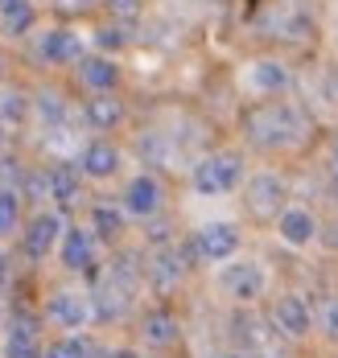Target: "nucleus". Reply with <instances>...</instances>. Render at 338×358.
<instances>
[{
	"label": "nucleus",
	"mask_w": 338,
	"mask_h": 358,
	"mask_svg": "<svg viewBox=\"0 0 338 358\" xmlns=\"http://www.w3.org/2000/svg\"><path fill=\"white\" fill-rule=\"evenodd\" d=\"M4 355L8 358H45L41 355V346H38V322H34V317H21V313H17Z\"/></svg>",
	"instance_id": "13"
},
{
	"label": "nucleus",
	"mask_w": 338,
	"mask_h": 358,
	"mask_svg": "<svg viewBox=\"0 0 338 358\" xmlns=\"http://www.w3.org/2000/svg\"><path fill=\"white\" fill-rule=\"evenodd\" d=\"M244 202L252 218H281L285 215V181L276 173H256L244 185Z\"/></svg>",
	"instance_id": "3"
},
{
	"label": "nucleus",
	"mask_w": 338,
	"mask_h": 358,
	"mask_svg": "<svg viewBox=\"0 0 338 358\" xmlns=\"http://www.w3.org/2000/svg\"><path fill=\"white\" fill-rule=\"evenodd\" d=\"M50 317L66 329H78V325L91 317V296H78V292H58L50 301Z\"/></svg>",
	"instance_id": "12"
},
{
	"label": "nucleus",
	"mask_w": 338,
	"mask_h": 358,
	"mask_svg": "<svg viewBox=\"0 0 338 358\" xmlns=\"http://www.w3.org/2000/svg\"><path fill=\"white\" fill-rule=\"evenodd\" d=\"M120 120H124V103L115 99L112 91H95V99H87V124H91V128L112 132Z\"/></svg>",
	"instance_id": "15"
},
{
	"label": "nucleus",
	"mask_w": 338,
	"mask_h": 358,
	"mask_svg": "<svg viewBox=\"0 0 338 358\" xmlns=\"http://www.w3.org/2000/svg\"><path fill=\"white\" fill-rule=\"evenodd\" d=\"M45 358H87V346L78 342V338H62V342H54Z\"/></svg>",
	"instance_id": "25"
},
{
	"label": "nucleus",
	"mask_w": 338,
	"mask_h": 358,
	"mask_svg": "<svg viewBox=\"0 0 338 358\" xmlns=\"http://www.w3.org/2000/svg\"><path fill=\"white\" fill-rule=\"evenodd\" d=\"M8 280V264H4V255H0V285Z\"/></svg>",
	"instance_id": "31"
},
{
	"label": "nucleus",
	"mask_w": 338,
	"mask_h": 358,
	"mask_svg": "<svg viewBox=\"0 0 338 358\" xmlns=\"http://www.w3.org/2000/svg\"><path fill=\"white\" fill-rule=\"evenodd\" d=\"M0 25H4V34L8 37H25L29 29H34V4L25 0V4L4 8V13H0Z\"/></svg>",
	"instance_id": "21"
},
{
	"label": "nucleus",
	"mask_w": 338,
	"mask_h": 358,
	"mask_svg": "<svg viewBox=\"0 0 338 358\" xmlns=\"http://www.w3.org/2000/svg\"><path fill=\"white\" fill-rule=\"evenodd\" d=\"M17 215H21L17 194H13V189H0V235H8V231L17 227Z\"/></svg>",
	"instance_id": "24"
},
{
	"label": "nucleus",
	"mask_w": 338,
	"mask_h": 358,
	"mask_svg": "<svg viewBox=\"0 0 338 358\" xmlns=\"http://www.w3.org/2000/svg\"><path fill=\"white\" fill-rule=\"evenodd\" d=\"M244 83H248L252 95H260V99H276V95H285V91L293 87V71H289L285 62H276V58H260V62L248 66Z\"/></svg>",
	"instance_id": "4"
},
{
	"label": "nucleus",
	"mask_w": 338,
	"mask_h": 358,
	"mask_svg": "<svg viewBox=\"0 0 338 358\" xmlns=\"http://www.w3.org/2000/svg\"><path fill=\"white\" fill-rule=\"evenodd\" d=\"M91 4H95V0H58V8H62V13H87Z\"/></svg>",
	"instance_id": "30"
},
{
	"label": "nucleus",
	"mask_w": 338,
	"mask_h": 358,
	"mask_svg": "<svg viewBox=\"0 0 338 358\" xmlns=\"http://www.w3.org/2000/svg\"><path fill=\"white\" fill-rule=\"evenodd\" d=\"M198 255L202 259H211V264H219L227 255H235L239 251V231L231 227V222H211V227H202L198 231Z\"/></svg>",
	"instance_id": "7"
},
{
	"label": "nucleus",
	"mask_w": 338,
	"mask_h": 358,
	"mask_svg": "<svg viewBox=\"0 0 338 358\" xmlns=\"http://www.w3.org/2000/svg\"><path fill=\"white\" fill-rule=\"evenodd\" d=\"M272 325H276L281 338H305L314 329V313L297 292H285V296L272 301Z\"/></svg>",
	"instance_id": "6"
},
{
	"label": "nucleus",
	"mask_w": 338,
	"mask_h": 358,
	"mask_svg": "<svg viewBox=\"0 0 338 358\" xmlns=\"http://www.w3.org/2000/svg\"><path fill=\"white\" fill-rule=\"evenodd\" d=\"M108 8H112L115 21H136L141 17V0H104Z\"/></svg>",
	"instance_id": "27"
},
{
	"label": "nucleus",
	"mask_w": 338,
	"mask_h": 358,
	"mask_svg": "<svg viewBox=\"0 0 338 358\" xmlns=\"http://www.w3.org/2000/svg\"><path fill=\"white\" fill-rule=\"evenodd\" d=\"M276 235L289 243V248H305V243H314V235H318V222L309 210H285V215L276 218Z\"/></svg>",
	"instance_id": "11"
},
{
	"label": "nucleus",
	"mask_w": 338,
	"mask_h": 358,
	"mask_svg": "<svg viewBox=\"0 0 338 358\" xmlns=\"http://www.w3.org/2000/svg\"><path fill=\"white\" fill-rule=\"evenodd\" d=\"M244 136L256 148H293L305 141V120L293 103L285 99H268L260 108L244 115Z\"/></svg>",
	"instance_id": "1"
},
{
	"label": "nucleus",
	"mask_w": 338,
	"mask_h": 358,
	"mask_svg": "<svg viewBox=\"0 0 338 358\" xmlns=\"http://www.w3.org/2000/svg\"><path fill=\"white\" fill-rule=\"evenodd\" d=\"M145 342H153V346H169L174 338H178V317L174 313H165V309H153L149 317H145Z\"/></svg>",
	"instance_id": "20"
},
{
	"label": "nucleus",
	"mask_w": 338,
	"mask_h": 358,
	"mask_svg": "<svg viewBox=\"0 0 338 358\" xmlns=\"http://www.w3.org/2000/svg\"><path fill=\"white\" fill-rule=\"evenodd\" d=\"M0 141H4V132H0Z\"/></svg>",
	"instance_id": "37"
},
{
	"label": "nucleus",
	"mask_w": 338,
	"mask_h": 358,
	"mask_svg": "<svg viewBox=\"0 0 338 358\" xmlns=\"http://www.w3.org/2000/svg\"><path fill=\"white\" fill-rule=\"evenodd\" d=\"M223 358H244V355H223Z\"/></svg>",
	"instance_id": "36"
},
{
	"label": "nucleus",
	"mask_w": 338,
	"mask_h": 358,
	"mask_svg": "<svg viewBox=\"0 0 338 358\" xmlns=\"http://www.w3.org/2000/svg\"><path fill=\"white\" fill-rule=\"evenodd\" d=\"M239 178H244V161H239V152H211L206 161L194 165V189L206 194V198L235 189Z\"/></svg>",
	"instance_id": "2"
},
{
	"label": "nucleus",
	"mask_w": 338,
	"mask_h": 358,
	"mask_svg": "<svg viewBox=\"0 0 338 358\" xmlns=\"http://www.w3.org/2000/svg\"><path fill=\"white\" fill-rule=\"evenodd\" d=\"M41 58L54 62V66H66V62H83V41L71 29H50L41 37Z\"/></svg>",
	"instance_id": "9"
},
{
	"label": "nucleus",
	"mask_w": 338,
	"mask_h": 358,
	"mask_svg": "<svg viewBox=\"0 0 338 358\" xmlns=\"http://www.w3.org/2000/svg\"><path fill=\"white\" fill-rule=\"evenodd\" d=\"M178 280H182V251H157L149 259V285L157 292H169V288H178Z\"/></svg>",
	"instance_id": "14"
},
{
	"label": "nucleus",
	"mask_w": 338,
	"mask_h": 358,
	"mask_svg": "<svg viewBox=\"0 0 338 358\" xmlns=\"http://www.w3.org/2000/svg\"><path fill=\"white\" fill-rule=\"evenodd\" d=\"M95 41H99V45H104V50H120V45H124V41H128V34H124V29H120V25H104V29H99V34H95Z\"/></svg>",
	"instance_id": "28"
},
{
	"label": "nucleus",
	"mask_w": 338,
	"mask_h": 358,
	"mask_svg": "<svg viewBox=\"0 0 338 358\" xmlns=\"http://www.w3.org/2000/svg\"><path fill=\"white\" fill-rule=\"evenodd\" d=\"M318 322H322V329H326V334L338 342V296L322 301V313H318Z\"/></svg>",
	"instance_id": "26"
},
{
	"label": "nucleus",
	"mask_w": 338,
	"mask_h": 358,
	"mask_svg": "<svg viewBox=\"0 0 338 358\" xmlns=\"http://www.w3.org/2000/svg\"><path fill=\"white\" fill-rule=\"evenodd\" d=\"M41 115H45V120H62V99H58V95H50V91H45V95H41Z\"/></svg>",
	"instance_id": "29"
},
{
	"label": "nucleus",
	"mask_w": 338,
	"mask_h": 358,
	"mask_svg": "<svg viewBox=\"0 0 338 358\" xmlns=\"http://www.w3.org/2000/svg\"><path fill=\"white\" fill-rule=\"evenodd\" d=\"M0 78H4V54H0Z\"/></svg>",
	"instance_id": "34"
},
{
	"label": "nucleus",
	"mask_w": 338,
	"mask_h": 358,
	"mask_svg": "<svg viewBox=\"0 0 338 358\" xmlns=\"http://www.w3.org/2000/svg\"><path fill=\"white\" fill-rule=\"evenodd\" d=\"M13 4H25V0H0V13H4V8H13Z\"/></svg>",
	"instance_id": "32"
},
{
	"label": "nucleus",
	"mask_w": 338,
	"mask_h": 358,
	"mask_svg": "<svg viewBox=\"0 0 338 358\" xmlns=\"http://www.w3.org/2000/svg\"><path fill=\"white\" fill-rule=\"evenodd\" d=\"M78 78L91 87V91H112L115 78H120V66L112 58H83L78 62Z\"/></svg>",
	"instance_id": "17"
},
{
	"label": "nucleus",
	"mask_w": 338,
	"mask_h": 358,
	"mask_svg": "<svg viewBox=\"0 0 338 358\" xmlns=\"http://www.w3.org/2000/svg\"><path fill=\"white\" fill-rule=\"evenodd\" d=\"M29 111V99L21 91H0V124H21Z\"/></svg>",
	"instance_id": "23"
},
{
	"label": "nucleus",
	"mask_w": 338,
	"mask_h": 358,
	"mask_svg": "<svg viewBox=\"0 0 338 358\" xmlns=\"http://www.w3.org/2000/svg\"><path fill=\"white\" fill-rule=\"evenodd\" d=\"M219 280H223V292L227 296H235L239 305H248V301L264 296V288H268V276H264V268L256 264V259H244V264L223 268Z\"/></svg>",
	"instance_id": "5"
},
{
	"label": "nucleus",
	"mask_w": 338,
	"mask_h": 358,
	"mask_svg": "<svg viewBox=\"0 0 338 358\" xmlns=\"http://www.w3.org/2000/svg\"><path fill=\"white\" fill-rule=\"evenodd\" d=\"M124 206L132 210V215L149 218L161 210V185H157V178H149V173H141V178L128 181V194H124Z\"/></svg>",
	"instance_id": "10"
},
{
	"label": "nucleus",
	"mask_w": 338,
	"mask_h": 358,
	"mask_svg": "<svg viewBox=\"0 0 338 358\" xmlns=\"http://www.w3.org/2000/svg\"><path fill=\"white\" fill-rule=\"evenodd\" d=\"M115 169H120V152L108 141H95L83 148V173L87 178H112Z\"/></svg>",
	"instance_id": "16"
},
{
	"label": "nucleus",
	"mask_w": 338,
	"mask_h": 358,
	"mask_svg": "<svg viewBox=\"0 0 338 358\" xmlns=\"http://www.w3.org/2000/svg\"><path fill=\"white\" fill-rule=\"evenodd\" d=\"M62 264L71 268V272H87L91 268V235L87 231H66V239H62Z\"/></svg>",
	"instance_id": "18"
},
{
	"label": "nucleus",
	"mask_w": 338,
	"mask_h": 358,
	"mask_svg": "<svg viewBox=\"0 0 338 358\" xmlns=\"http://www.w3.org/2000/svg\"><path fill=\"white\" fill-rule=\"evenodd\" d=\"M335 99H338V71H335Z\"/></svg>",
	"instance_id": "35"
},
{
	"label": "nucleus",
	"mask_w": 338,
	"mask_h": 358,
	"mask_svg": "<svg viewBox=\"0 0 338 358\" xmlns=\"http://www.w3.org/2000/svg\"><path fill=\"white\" fill-rule=\"evenodd\" d=\"M112 358H136V355H132V350H115Z\"/></svg>",
	"instance_id": "33"
},
{
	"label": "nucleus",
	"mask_w": 338,
	"mask_h": 358,
	"mask_svg": "<svg viewBox=\"0 0 338 358\" xmlns=\"http://www.w3.org/2000/svg\"><path fill=\"white\" fill-rule=\"evenodd\" d=\"M50 198H58L62 206L78 202V169L75 165H50Z\"/></svg>",
	"instance_id": "19"
},
{
	"label": "nucleus",
	"mask_w": 338,
	"mask_h": 358,
	"mask_svg": "<svg viewBox=\"0 0 338 358\" xmlns=\"http://www.w3.org/2000/svg\"><path fill=\"white\" fill-rule=\"evenodd\" d=\"M91 227H95L99 239H120L124 235V215L115 206H95L91 210Z\"/></svg>",
	"instance_id": "22"
},
{
	"label": "nucleus",
	"mask_w": 338,
	"mask_h": 358,
	"mask_svg": "<svg viewBox=\"0 0 338 358\" xmlns=\"http://www.w3.org/2000/svg\"><path fill=\"white\" fill-rule=\"evenodd\" d=\"M58 235H62V218L58 215H38L29 222V231H25V255L29 259H45L54 243H58Z\"/></svg>",
	"instance_id": "8"
}]
</instances>
